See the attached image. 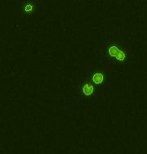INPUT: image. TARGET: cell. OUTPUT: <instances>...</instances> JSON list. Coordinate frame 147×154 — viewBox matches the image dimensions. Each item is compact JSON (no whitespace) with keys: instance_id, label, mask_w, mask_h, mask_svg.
I'll return each mask as SVG.
<instances>
[{"instance_id":"1","label":"cell","mask_w":147,"mask_h":154,"mask_svg":"<svg viewBox=\"0 0 147 154\" xmlns=\"http://www.w3.org/2000/svg\"><path fill=\"white\" fill-rule=\"evenodd\" d=\"M107 53L110 57H114L115 60H118V62H123V60H126V54L125 51H123L122 49H120L116 45H110L108 46Z\"/></svg>"},{"instance_id":"2","label":"cell","mask_w":147,"mask_h":154,"mask_svg":"<svg viewBox=\"0 0 147 154\" xmlns=\"http://www.w3.org/2000/svg\"><path fill=\"white\" fill-rule=\"evenodd\" d=\"M94 92V87L90 83H86L82 86V93L85 96H91Z\"/></svg>"},{"instance_id":"3","label":"cell","mask_w":147,"mask_h":154,"mask_svg":"<svg viewBox=\"0 0 147 154\" xmlns=\"http://www.w3.org/2000/svg\"><path fill=\"white\" fill-rule=\"evenodd\" d=\"M91 81L94 84H96V85H101L103 83V81H104V75H103V74H101V72H95V74L92 75Z\"/></svg>"},{"instance_id":"4","label":"cell","mask_w":147,"mask_h":154,"mask_svg":"<svg viewBox=\"0 0 147 154\" xmlns=\"http://www.w3.org/2000/svg\"><path fill=\"white\" fill-rule=\"evenodd\" d=\"M24 10L26 11L27 13H31V12H32V10H33L32 5H31V4H28V5H26V6H25V8H24Z\"/></svg>"}]
</instances>
